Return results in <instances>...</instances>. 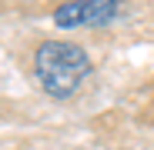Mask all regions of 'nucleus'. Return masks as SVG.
Returning a JSON list of instances; mask_svg holds the SVG:
<instances>
[{
	"instance_id": "obj_1",
	"label": "nucleus",
	"mask_w": 154,
	"mask_h": 150,
	"mask_svg": "<svg viewBox=\"0 0 154 150\" xmlns=\"http://www.w3.org/2000/svg\"><path fill=\"white\" fill-rule=\"evenodd\" d=\"M34 70H37L40 87L50 97L67 100L91 77V57L84 54V47H77V43L44 40L37 47V54H34Z\"/></svg>"
},
{
	"instance_id": "obj_2",
	"label": "nucleus",
	"mask_w": 154,
	"mask_h": 150,
	"mask_svg": "<svg viewBox=\"0 0 154 150\" xmlns=\"http://www.w3.org/2000/svg\"><path fill=\"white\" fill-rule=\"evenodd\" d=\"M121 0H67L54 10V23L64 30H81V27H104L117 20Z\"/></svg>"
}]
</instances>
